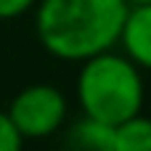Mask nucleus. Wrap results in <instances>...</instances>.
Listing matches in <instances>:
<instances>
[{"mask_svg":"<svg viewBox=\"0 0 151 151\" xmlns=\"http://www.w3.org/2000/svg\"><path fill=\"white\" fill-rule=\"evenodd\" d=\"M141 69L122 53L106 50L82 61L77 74V101L82 117L117 127L143 109Z\"/></svg>","mask_w":151,"mask_h":151,"instance_id":"f03ea898","label":"nucleus"},{"mask_svg":"<svg viewBox=\"0 0 151 151\" xmlns=\"http://www.w3.org/2000/svg\"><path fill=\"white\" fill-rule=\"evenodd\" d=\"M122 56H127L138 69H151V5H130L122 32Z\"/></svg>","mask_w":151,"mask_h":151,"instance_id":"20e7f679","label":"nucleus"},{"mask_svg":"<svg viewBox=\"0 0 151 151\" xmlns=\"http://www.w3.org/2000/svg\"><path fill=\"white\" fill-rule=\"evenodd\" d=\"M125 0H37L35 32L61 61H88L111 50L127 16Z\"/></svg>","mask_w":151,"mask_h":151,"instance_id":"f257e3e1","label":"nucleus"},{"mask_svg":"<svg viewBox=\"0 0 151 151\" xmlns=\"http://www.w3.org/2000/svg\"><path fill=\"white\" fill-rule=\"evenodd\" d=\"M61 151H114V127L80 117L66 127Z\"/></svg>","mask_w":151,"mask_h":151,"instance_id":"39448f33","label":"nucleus"},{"mask_svg":"<svg viewBox=\"0 0 151 151\" xmlns=\"http://www.w3.org/2000/svg\"><path fill=\"white\" fill-rule=\"evenodd\" d=\"M35 5L37 0H0V19H16Z\"/></svg>","mask_w":151,"mask_h":151,"instance_id":"6e6552de","label":"nucleus"},{"mask_svg":"<svg viewBox=\"0 0 151 151\" xmlns=\"http://www.w3.org/2000/svg\"><path fill=\"white\" fill-rule=\"evenodd\" d=\"M127 5H151V0H125Z\"/></svg>","mask_w":151,"mask_h":151,"instance_id":"1a4fd4ad","label":"nucleus"},{"mask_svg":"<svg viewBox=\"0 0 151 151\" xmlns=\"http://www.w3.org/2000/svg\"><path fill=\"white\" fill-rule=\"evenodd\" d=\"M114 151H151V117H133L114 127Z\"/></svg>","mask_w":151,"mask_h":151,"instance_id":"423d86ee","label":"nucleus"},{"mask_svg":"<svg viewBox=\"0 0 151 151\" xmlns=\"http://www.w3.org/2000/svg\"><path fill=\"white\" fill-rule=\"evenodd\" d=\"M5 114L16 127V133L21 135V141H40L64 127L69 106H66V96L56 85L37 82L21 88L13 96Z\"/></svg>","mask_w":151,"mask_h":151,"instance_id":"7ed1b4c3","label":"nucleus"},{"mask_svg":"<svg viewBox=\"0 0 151 151\" xmlns=\"http://www.w3.org/2000/svg\"><path fill=\"white\" fill-rule=\"evenodd\" d=\"M21 149H24L21 135H19L16 127L11 125L8 114L0 111V151H21Z\"/></svg>","mask_w":151,"mask_h":151,"instance_id":"0eeeda50","label":"nucleus"}]
</instances>
